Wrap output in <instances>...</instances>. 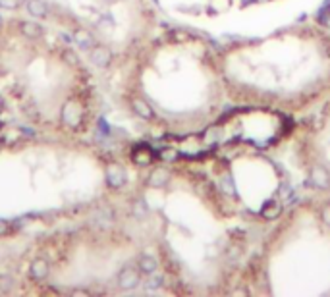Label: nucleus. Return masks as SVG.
Here are the masks:
<instances>
[{
  "label": "nucleus",
  "mask_w": 330,
  "mask_h": 297,
  "mask_svg": "<svg viewBox=\"0 0 330 297\" xmlns=\"http://www.w3.org/2000/svg\"><path fill=\"white\" fill-rule=\"evenodd\" d=\"M25 10L35 20H44L48 16V4L44 0H25Z\"/></svg>",
  "instance_id": "9"
},
{
  "label": "nucleus",
  "mask_w": 330,
  "mask_h": 297,
  "mask_svg": "<svg viewBox=\"0 0 330 297\" xmlns=\"http://www.w3.org/2000/svg\"><path fill=\"white\" fill-rule=\"evenodd\" d=\"M104 182H106V186L110 189H122V187L128 184V170L122 164L112 162L104 170Z\"/></svg>",
  "instance_id": "3"
},
{
  "label": "nucleus",
  "mask_w": 330,
  "mask_h": 297,
  "mask_svg": "<svg viewBox=\"0 0 330 297\" xmlns=\"http://www.w3.org/2000/svg\"><path fill=\"white\" fill-rule=\"evenodd\" d=\"M99 130L102 135H108L110 133V126H108V122H104V118H100L99 120Z\"/></svg>",
  "instance_id": "21"
},
{
  "label": "nucleus",
  "mask_w": 330,
  "mask_h": 297,
  "mask_svg": "<svg viewBox=\"0 0 330 297\" xmlns=\"http://www.w3.org/2000/svg\"><path fill=\"white\" fill-rule=\"evenodd\" d=\"M280 212H282V205H278L276 201H270V203H266L261 209V216L264 220H274Z\"/></svg>",
  "instance_id": "14"
},
{
  "label": "nucleus",
  "mask_w": 330,
  "mask_h": 297,
  "mask_svg": "<svg viewBox=\"0 0 330 297\" xmlns=\"http://www.w3.org/2000/svg\"><path fill=\"white\" fill-rule=\"evenodd\" d=\"M168 182H170V172L166 168H154L153 172L149 174V177H147V186L154 187V189L164 187Z\"/></svg>",
  "instance_id": "10"
},
{
  "label": "nucleus",
  "mask_w": 330,
  "mask_h": 297,
  "mask_svg": "<svg viewBox=\"0 0 330 297\" xmlns=\"http://www.w3.org/2000/svg\"><path fill=\"white\" fill-rule=\"evenodd\" d=\"M162 284H164V278L160 274H156V272H153V274H149V280L145 282V289L147 291H154V289H160Z\"/></svg>",
  "instance_id": "16"
},
{
  "label": "nucleus",
  "mask_w": 330,
  "mask_h": 297,
  "mask_svg": "<svg viewBox=\"0 0 330 297\" xmlns=\"http://www.w3.org/2000/svg\"><path fill=\"white\" fill-rule=\"evenodd\" d=\"M50 276V263L39 257V259H33L31 264H29V278L35 280V282H43Z\"/></svg>",
  "instance_id": "5"
},
{
  "label": "nucleus",
  "mask_w": 330,
  "mask_h": 297,
  "mask_svg": "<svg viewBox=\"0 0 330 297\" xmlns=\"http://www.w3.org/2000/svg\"><path fill=\"white\" fill-rule=\"evenodd\" d=\"M0 128H2V124H0Z\"/></svg>",
  "instance_id": "26"
},
{
  "label": "nucleus",
  "mask_w": 330,
  "mask_h": 297,
  "mask_svg": "<svg viewBox=\"0 0 330 297\" xmlns=\"http://www.w3.org/2000/svg\"><path fill=\"white\" fill-rule=\"evenodd\" d=\"M132 110H133V114L139 116L141 120H153L154 118L153 106H151L145 99H133L132 100Z\"/></svg>",
  "instance_id": "11"
},
{
  "label": "nucleus",
  "mask_w": 330,
  "mask_h": 297,
  "mask_svg": "<svg viewBox=\"0 0 330 297\" xmlns=\"http://www.w3.org/2000/svg\"><path fill=\"white\" fill-rule=\"evenodd\" d=\"M4 108H6V102H4V99H2V95H0V114L4 112Z\"/></svg>",
  "instance_id": "24"
},
{
  "label": "nucleus",
  "mask_w": 330,
  "mask_h": 297,
  "mask_svg": "<svg viewBox=\"0 0 330 297\" xmlns=\"http://www.w3.org/2000/svg\"><path fill=\"white\" fill-rule=\"evenodd\" d=\"M139 284H141V272L135 266H124L116 274V286L120 287L122 291H132Z\"/></svg>",
  "instance_id": "1"
},
{
  "label": "nucleus",
  "mask_w": 330,
  "mask_h": 297,
  "mask_svg": "<svg viewBox=\"0 0 330 297\" xmlns=\"http://www.w3.org/2000/svg\"><path fill=\"white\" fill-rule=\"evenodd\" d=\"M158 156H160V160H166V162H172V160H176L178 156V151L176 149H162L160 153H158Z\"/></svg>",
  "instance_id": "17"
},
{
  "label": "nucleus",
  "mask_w": 330,
  "mask_h": 297,
  "mask_svg": "<svg viewBox=\"0 0 330 297\" xmlns=\"http://www.w3.org/2000/svg\"><path fill=\"white\" fill-rule=\"evenodd\" d=\"M112 50H110L108 46H104V44H95L91 50H89V60H91V64L95 68H99V70H104V68H108L112 64Z\"/></svg>",
  "instance_id": "4"
},
{
  "label": "nucleus",
  "mask_w": 330,
  "mask_h": 297,
  "mask_svg": "<svg viewBox=\"0 0 330 297\" xmlns=\"http://www.w3.org/2000/svg\"><path fill=\"white\" fill-rule=\"evenodd\" d=\"M322 220L326 222V224H330V205L324 210H322Z\"/></svg>",
  "instance_id": "23"
},
{
  "label": "nucleus",
  "mask_w": 330,
  "mask_h": 297,
  "mask_svg": "<svg viewBox=\"0 0 330 297\" xmlns=\"http://www.w3.org/2000/svg\"><path fill=\"white\" fill-rule=\"evenodd\" d=\"M22 6V0H0L2 10H18Z\"/></svg>",
  "instance_id": "18"
},
{
  "label": "nucleus",
  "mask_w": 330,
  "mask_h": 297,
  "mask_svg": "<svg viewBox=\"0 0 330 297\" xmlns=\"http://www.w3.org/2000/svg\"><path fill=\"white\" fill-rule=\"evenodd\" d=\"M137 268H139V272L141 274H153V272H156L158 270V261L154 259L153 255H141L139 259H137Z\"/></svg>",
  "instance_id": "13"
},
{
  "label": "nucleus",
  "mask_w": 330,
  "mask_h": 297,
  "mask_svg": "<svg viewBox=\"0 0 330 297\" xmlns=\"http://www.w3.org/2000/svg\"><path fill=\"white\" fill-rule=\"evenodd\" d=\"M154 156H156L154 151L149 147V145H145V143L135 145V147L132 149V160L137 166H149L154 160Z\"/></svg>",
  "instance_id": "6"
},
{
  "label": "nucleus",
  "mask_w": 330,
  "mask_h": 297,
  "mask_svg": "<svg viewBox=\"0 0 330 297\" xmlns=\"http://www.w3.org/2000/svg\"><path fill=\"white\" fill-rule=\"evenodd\" d=\"M62 122L66 124L68 128H72V130H76V128L81 126V122H83V108H81V104L77 100L70 99L64 102V106H62Z\"/></svg>",
  "instance_id": "2"
},
{
  "label": "nucleus",
  "mask_w": 330,
  "mask_h": 297,
  "mask_svg": "<svg viewBox=\"0 0 330 297\" xmlns=\"http://www.w3.org/2000/svg\"><path fill=\"white\" fill-rule=\"evenodd\" d=\"M220 186L226 187V189H224L226 193H232V191H234V184H232V180L228 176H224L222 180H220Z\"/></svg>",
  "instance_id": "20"
},
{
  "label": "nucleus",
  "mask_w": 330,
  "mask_h": 297,
  "mask_svg": "<svg viewBox=\"0 0 330 297\" xmlns=\"http://www.w3.org/2000/svg\"><path fill=\"white\" fill-rule=\"evenodd\" d=\"M62 62H64L68 68L81 66V58H79V54H77L74 48H64V50H62Z\"/></svg>",
  "instance_id": "15"
},
{
  "label": "nucleus",
  "mask_w": 330,
  "mask_h": 297,
  "mask_svg": "<svg viewBox=\"0 0 330 297\" xmlns=\"http://www.w3.org/2000/svg\"><path fill=\"white\" fill-rule=\"evenodd\" d=\"M133 210H135V214H139V216H145V214H147V203H145L143 199L135 201V207H133Z\"/></svg>",
  "instance_id": "19"
},
{
  "label": "nucleus",
  "mask_w": 330,
  "mask_h": 297,
  "mask_svg": "<svg viewBox=\"0 0 330 297\" xmlns=\"http://www.w3.org/2000/svg\"><path fill=\"white\" fill-rule=\"evenodd\" d=\"M18 27H20V35L29 39V41H39V39H43L44 35L43 25L37 22H31V20H23V22H20Z\"/></svg>",
  "instance_id": "7"
},
{
  "label": "nucleus",
  "mask_w": 330,
  "mask_h": 297,
  "mask_svg": "<svg viewBox=\"0 0 330 297\" xmlns=\"http://www.w3.org/2000/svg\"><path fill=\"white\" fill-rule=\"evenodd\" d=\"M311 184L319 189H326L330 186V174L324 166H315L311 170Z\"/></svg>",
  "instance_id": "12"
},
{
  "label": "nucleus",
  "mask_w": 330,
  "mask_h": 297,
  "mask_svg": "<svg viewBox=\"0 0 330 297\" xmlns=\"http://www.w3.org/2000/svg\"><path fill=\"white\" fill-rule=\"evenodd\" d=\"M0 151H2V139H0Z\"/></svg>",
  "instance_id": "25"
},
{
  "label": "nucleus",
  "mask_w": 330,
  "mask_h": 297,
  "mask_svg": "<svg viewBox=\"0 0 330 297\" xmlns=\"http://www.w3.org/2000/svg\"><path fill=\"white\" fill-rule=\"evenodd\" d=\"M72 41L81 48V50H91L95 46V35L91 33L89 29H83V27H77L76 31L72 33Z\"/></svg>",
  "instance_id": "8"
},
{
  "label": "nucleus",
  "mask_w": 330,
  "mask_h": 297,
  "mask_svg": "<svg viewBox=\"0 0 330 297\" xmlns=\"http://www.w3.org/2000/svg\"><path fill=\"white\" fill-rule=\"evenodd\" d=\"M8 231H10V224L4 220V218H0V237H2V235H6Z\"/></svg>",
  "instance_id": "22"
}]
</instances>
